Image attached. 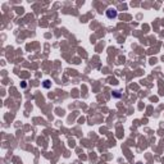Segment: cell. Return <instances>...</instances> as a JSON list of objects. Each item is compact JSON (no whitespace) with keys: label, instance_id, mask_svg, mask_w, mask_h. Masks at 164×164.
<instances>
[{"label":"cell","instance_id":"obj_1","mask_svg":"<svg viewBox=\"0 0 164 164\" xmlns=\"http://www.w3.org/2000/svg\"><path fill=\"white\" fill-rule=\"evenodd\" d=\"M117 14H118V13H117V10H115V9H113V8H109V9L107 10V17H108V18H110V19H112V18H115V17H117Z\"/></svg>","mask_w":164,"mask_h":164},{"label":"cell","instance_id":"obj_2","mask_svg":"<svg viewBox=\"0 0 164 164\" xmlns=\"http://www.w3.org/2000/svg\"><path fill=\"white\" fill-rule=\"evenodd\" d=\"M44 86H45L46 89H49V87H50V81H45V82H44Z\"/></svg>","mask_w":164,"mask_h":164},{"label":"cell","instance_id":"obj_3","mask_svg":"<svg viewBox=\"0 0 164 164\" xmlns=\"http://www.w3.org/2000/svg\"><path fill=\"white\" fill-rule=\"evenodd\" d=\"M137 164H141V163H137Z\"/></svg>","mask_w":164,"mask_h":164}]
</instances>
